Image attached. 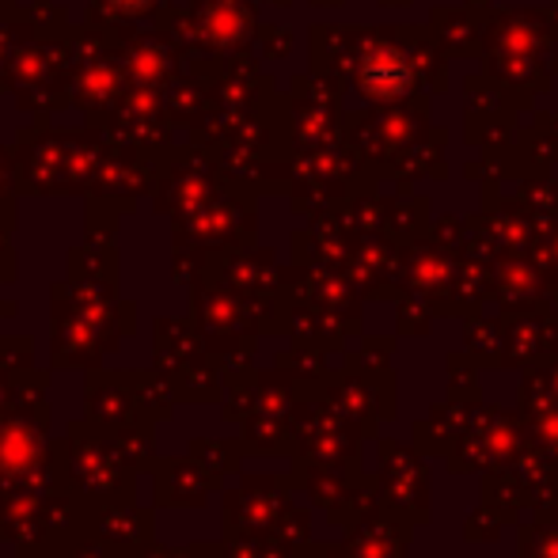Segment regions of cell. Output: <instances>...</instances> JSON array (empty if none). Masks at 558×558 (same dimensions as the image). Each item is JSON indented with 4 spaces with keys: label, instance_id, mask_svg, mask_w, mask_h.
Wrapping results in <instances>:
<instances>
[{
    "label": "cell",
    "instance_id": "4",
    "mask_svg": "<svg viewBox=\"0 0 558 558\" xmlns=\"http://www.w3.org/2000/svg\"><path fill=\"white\" fill-rule=\"evenodd\" d=\"M153 529H156V513L148 506H137V501H118V506L92 513V532L104 536L107 544H114L118 551H125L130 558L141 547L153 544Z\"/></svg>",
    "mask_w": 558,
    "mask_h": 558
},
{
    "label": "cell",
    "instance_id": "8",
    "mask_svg": "<svg viewBox=\"0 0 558 558\" xmlns=\"http://www.w3.org/2000/svg\"><path fill=\"white\" fill-rule=\"evenodd\" d=\"M133 558H194V555H191V547H183V551H171V547H160V544L153 539V544L141 547V551L133 555Z\"/></svg>",
    "mask_w": 558,
    "mask_h": 558
},
{
    "label": "cell",
    "instance_id": "12",
    "mask_svg": "<svg viewBox=\"0 0 558 558\" xmlns=\"http://www.w3.org/2000/svg\"><path fill=\"white\" fill-rule=\"evenodd\" d=\"M0 558H4V555H0Z\"/></svg>",
    "mask_w": 558,
    "mask_h": 558
},
{
    "label": "cell",
    "instance_id": "9",
    "mask_svg": "<svg viewBox=\"0 0 558 558\" xmlns=\"http://www.w3.org/2000/svg\"><path fill=\"white\" fill-rule=\"evenodd\" d=\"M8 403H12V376L0 368V414L8 411Z\"/></svg>",
    "mask_w": 558,
    "mask_h": 558
},
{
    "label": "cell",
    "instance_id": "10",
    "mask_svg": "<svg viewBox=\"0 0 558 558\" xmlns=\"http://www.w3.org/2000/svg\"><path fill=\"white\" fill-rule=\"evenodd\" d=\"M12 558H58V555H53V551H20V547H15Z\"/></svg>",
    "mask_w": 558,
    "mask_h": 558
},
{
    "label": "cell",
    "instance_id": "5",
    "mask_svg": "<svg viewBox=\"0 0 558 558\" xmlns=\"http://www.w3.org/2000/svg\"><path fill=\"white\" fill-rule=\"evenodd\" d=\"M125 380H130L133 388V399H137L141 414H145V422H163L171 414V407L179 403L175 388H171V380H163L160 373H122Z\"/></svg>",
    "mask_w": 558,
    "mask_h": 558
},
{
    "label": "cell",
    "instance_id": "2",
    "mask_svg": "<svg viewBox=\"0 0 558 558\" xmlns=\"http://www.w3.org/2000/svg\"><path fill=\"white\" fill-rule=\"evenodd\" d=\"M221 486V471L202 463L198 456L160 460L153 468V501L168 509H202L209 494Z\"/></svg>",
    "mask_w": 558,
    "mask_h": 558
},
{
    "label": "cell",
    "instance_id": "11",
    "mask_svg": "<svg viewBox=\"0 0 558 558\" xmlns=\"http://www.w3.org/2000/svg\"><path fill=\"white\" fill-rule=\"evenodd\" d=\"M0 539H4V532H0Z\"/></svg>",
    "mask_w": 558,
    "mask_h": 558
},
{
    "label": "cell",
    "instance_id": "3",
    "mask_svg": "<svg viewBox=\"0 0 558 558\" xmlns=\"http://www.w3.org/2000/svg\"><path fill=\"white\" fill-rule=\"evenodd\" d=\"M84 422L99 434H114V429L145 422L122 373H92L88 391H84Z\"/></svg>",
    "mask_w": 558,
    "mask_h": 558
},
{
    "label": "cell",
    "instance_id": "6",
    "mask_svg": "<svg viewBox=\"0 0 558 558\" xmlns=\"http://www.w3.org/2000/svg\"><path fill=\"white\" fill-rule=\"evenodd\" d=\"M58 558H130L125 551H118L114 544H107L104 536H96V532H84V536H76L73 544L65 547Z\"/></svg>",
    "mask_w": 558,
    "mask_h": 558
},
{
    "label": "cell",
    "instance_id": "1",
    "mask_svg": "<svg viewBox=\"0 0 558 558\" xmlns=\"http://www.w3.org/2000/svg\"><path fill=\"white\" fill-rule=\"evenodd\" d=\"M65 478L76 494L96 509L137 501V471L122 460L114 441L84 418L69 422L65 429Z\"/></svg>",
    "mask_w": 558,
    "mask_h": 558
},
{
    "label": "cell",
    "instance_id": "7",
    "mask_svg": "<svg viewBox=\"0 0 558 558\" xmlns=\"http://www.w3.org/2000/svg\"><path fill=\"white\" fill-rule=\"evenodd\" d=\"M31 338H4L0 342V368H4L8 376H20V373H31L27 361H20V350H27Z\"/></svg>",
    "mask_w": 558,
    "mask_h": 558
}]
</instances>
